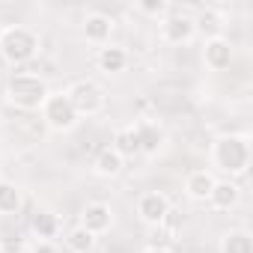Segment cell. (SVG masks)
<instances>
[{
    "label": "cell",
    "mask_w": 253,
    "mask_h": 253,
    "mask_svg": "<svg viewBox=\"0 0 253 253\" xmlns=\"http://www.w3.org/2000/svg\"><path fill=\"white\" fill-rule=\"evenodd\" d=\"M250 155H253L250 134H220L211 140V167L232 182L250 170Z\"/></svg>",
    "instance_id": "cell-1"
},
{
    "label": "cell",
    "mask_w": 253,
    "mask_h": 253,
    "mask_svg": "<svg viewBox=\"0 0 253 253\" xmlns=\"http://www.w3.org/2000/svg\"><path fill=\"white\" fill-rule=\"evenodd\" d=\"M42 51V36L27 24H6L0 30V60L12 69L33 63Z\"/></svg>",
    "instance_id": "cell-2"
},
{
    "label": "cell",
    "mask_w": 253,
    "mask_h": 253,
    "mask_svg": "<svg viewBox=\"0 0 253 253\" xmlns=\"http://www.w3.org/2000/svg\"><path fill=\"white\" fill-rule=\"evenodd\" d=\"M3 95L18 110H39L45 104V98L51 95V86L36 72H12L3 86Z\"/></svg>",
    "instance_id": "cell-3"
},
{
    "label": "cell",
    "mask_w": 253,
    "mask_h": 253,
    "mask_svg": "<svg viewBox=\"0 0 253 253\" xmlns=\"http://www.w3.org/2000/svg\"><path fill=\"white\" fill-rule=\"evenodd\" d=\"M63 92H66V98L72 101V107H75V113H78L81 119H84V116H98V113L104 110V101H107L101 84H95L92 78H78V81H72Z\"/></svg>",
    "instance_id": "cell-4"
},
{
    "label": "cell",
    "mask_w": 253,
    "mask_h": 253,
    "mask_svg": "<svg viewBox=\"0 0 253 253\" xmlns=\"http://www.w3.org/2000/svg\"><path fill=\"white\" fill-rule=\"evenodd\" d=\"M39 113H42V122L48 125L51 131H57V134L75 131L78 122H81V116L75 113V107H72V101L66 98V92H51V95L45 98V104L39 107Z\"/></svg>",
    "instance_id": "cell-5"
},
{
    "label": "cell",
    "mask_w": 253,
    "mask_h": 253,
    "mask_svg": "<svg viewBox=\"0 0 253 253\" xmlns=\"http://www.w3.org/2000/svg\"><path fill=\"white\" fill-rule=\"evenodd\" d=\"M158 33H161V39L167 45H188V42L197 39V21L185 9H170L158 21Z\"/></svg>",
    "instance_id": "cell-6"
},
{
    "label": "cell",
    "mask_w": 253,
    "mask_h": 253,
    "mask_svg": "<svg viewBox=\"0 0 253 253\" xmlns=\"http://www.w3.org/2000/svg\"><path fill=\"white\" fill-rule=\"evenodd\" d=\"M134 211L146 226H161L173 214V206H170V197L164 191H143L134 203Z\"/></svg>",
    "instance_id": "cell-7"
},
{
    "label": "cell",
    "mask_w": 253,
    "mask_h": 253,
    "mask_svg": "<svg viewBox=\"0 0 253 253\" xmlns=\"http://www.w3.org/2000/svg\"><path fill=\"white\" fill-rule=\"evenodd\" d=\"M134 134H137V146H140V155L146 158H155L164 146H167V128L161 125V119H134Z\"/></svg>",
    "instance_id": "cell-8"
},
{
    "label": "cell",
    "mask_w": 253,
    "mask_h": 253,
    "mask_svg": "<svg viewBox=\"0 0 253 253\" xmlns=\"http://www.w3.org/2000/svg\"><path fill=\"white\" fill-rule=\"evenodd\" d=\"M78 226H84L89 235H104V232H110V226H113V209H110V203H104V200H92V203H86L84 209H81V217H78Z\"/></svg>",
    "instance_id": "cell-9"
},
{
    "label": "cell",
    "mask_w": 253,
    "mask_h": 253,
    "mask_svg": "<svg viewBox=\"0 0 253 253\" xmlns=\"http://www.w3.org/2000/svg\"><path fill=\"white\" fill-rule=\"evenodd\" d=\"M232 57H235V48L226 36H211L203 42V63L206 69L211 72H226L232 66Z\"/></svg>",
    "instance_id": "cell-10"
},
{
    "label": "cell",
    "mask_w": 253,
    "mask_h": 253,
    "mask_svg": "<svg viewBox=\"0 0 253 253\" xmlns=\"http://www.w3.org/2000/svg\"><path fill=\"white\" fill-rule=\"evenodd\" d=\"M128 66H131V54L125 51L122 45L107 42V45H101L98 54H95V69L104 72V75H122Z\"/></svg>",
    "instance_id": "cell-11"
},
{
    "label": "cell",
    "mask_w": 253,
    "mask_h": 253,
    "mask_svg": "<svg viewBox=\"0 0 253 253\" xmlns=\"http://www.w3.org/2000/svg\"><path fill=\"white\" fill-rule=\"evenodd\" d=\"M206 203H209L214 211H232V209L241 203V185L232 182V179H217Z\"/></svg>",
    "instance_id": "cell-12"
},
{
    "label": "cell",
    "mask_w": 253,
    "mask_h": 253,
    "mask_svg": "<svg viewBox=\"0 0 253 253\" xmlns=\"http://www.w3.org/2000/svg\"><path fill=\"white\" fill-rule=\"evenodd\" d=\"M30 232L36 235V241H54L63 232V220L51 209H36L30 214Z\"/></svg>",
    "instance_id": "cell-13"
},
{
    "label": "cell",
    "mask_w": 253,
    "mask_h": 253,
    "mask_svg": "<svg viewBox=\"0 0 253 253\" xmlns=\"http://www.w3.org/2000/svg\"><path fill=\"white\" fill-rule=\"evenodd\" d=\"M84 39L89 42V45H95V48H101V45H107L110 42V33H113V18L110 15H104V12H86V18H84Z\"/></svg>",
    "instance_id": "cell-14"
},
{
    "label": "cell",
    "mask_w": 253,
    "mask_h": 253,
    "mask_svg": "<svg viewBox=\"0 0 253 253\" xmlns=\"http://www.w3.org/2000/svg\"><path fill=\"white\" fill-rule=\"evenodd\" d=\"M214 182H217V176L211 170H191L185 176V197L194 200V203H206L211 188H214Z\"/></svg>",
    "instance_id": "cell-15"
},
{
    "label": "cell",
    "mask_w": 253,
    "mask_h": 253,
    "mask_svg": "<svg viewBox=\"0 0 253 253\" xmlns=\"http://www.w3.org/2000/svg\"><path fill=\"white\" fill-rule=\"evenodd\" d=\"M110 149L122 158L128 161L134 155H140V146H137V134H134V125H119L113 131V140H110Z\"/></svg>",
    "instance_id": "cell-16"
},
{
    "label": "cell",
    "mask_w": 253,
    "mask_h": 253,
    "mask_svg": "<svg viewBox=\"0 0 253 253\" xmlns=\"http://www.w3.org/2000/svg\"><path fill=\"white\" fill-rule=\"evenodd\" d=\"M24 206V191L21 185L9 182V179H0V214L3 217H15Z\"/></svg>",
    "instance_id": "cell-17"
},
{
    "label": "cell",
    "mask_w": 253,
    "mask_h": 253,
    "mask_svg": "<svg viewBox=\"0 0 253 253\" xmlns=\"http://www.w3.org/2000/svg\"><path fill=\"white\" fill-rule=\"evenodd\" d=\"M122 170H125V161H122L110 146L101 149V152L95 155V161H92V173H95L98 179H116Z\"/></svg>",
    "instance_id": "cell-18"
},
{
    "label": "cell",
    "mask_w": 253,
    "mask_h": 253,
    "mask_svg": "<svg viewBox=\"0 0 253 253\" xmlns=\"http://www.w3.org/2000/svg\"><path fill=\"white\" fill-rule=\"evenodd\" d=\"M220 253H253L250 229H226L220 235Z\"/></svg>",
    "instance_id": "cell-19"
},
{
    "label": "cell",
    "mask_w": 253,
    "mask_h": 253,
    "mask_svg": "<svg viewBox=\"0 0 253 253\" xmlns=\"http://www.w3.org/2000/svg\"><path fill=\"white\" fill-rule=\"evenodd\" d=\"M63 244H66L69 253H92L95 250V235H89L84 226H72L63 235Z\"/></svg>",
    "instance_id": "cell-20"
},
{
    "label": "cell",
    "mask_w": 253,
    "mask_h": 253,
    "mask_svg": "<svg viewBox=\"0 0 253 253\" xmlns=\"http://www.w3.org/2000/svg\"><path fill=\"white\" fill-rule=\"evenodd\" d=\"M194 21H197V33L203 30L206 39H211V36H223V15H220L217 9H203L200 15H194Z\"/></svg>",
    "instance_id": "cell-21"
},
{
    "label": "cell",
    "mask_w": 253,
    "mask_h": 253,
    "mask_svg": "<svg viewBox=\"0 0 253 253\" xmlns=\"http://www.w3.org/2000/svg\"><path fill=\"white\" fill-rule=\"evenodd\" d=\"M170 9L173 6L167 3V0H137L134 3V12H140L143 18H155V21H161Z\"/></svg>",
    "instance_id": "cell-22"
},
{
    "label": "cell",
    "mask_w": 253,
    "mask_h": 253,
    "mask_svg": "<svg viewBox=\"0 0 253 253\" xmlns=\"http://www.w3.org/2000/svg\"><path fill=\"white\" fill-rule=\"evenodd\" d=\"M30 253H63V250H60L54 241H33Z\"/></svg>",
    "instance_id": "cell-23"
},
{
    "label": "cell",
    "mask_w": 253,
    "mask_h": 253,
    "mask_svg": "<svg viewBox=\"0 0 253 253\" xmlns=\"http://www.w3.org/2000/svg\"><path fill=\"white\" fill-rule=\"evenodd\" d=\"M140 253H173L167 244H149V247H143Z\"/></svg>",
    "instance_id": "cell-24"
},
{
    "label": "cell",
    "mask_w": 253,
    "mask_h": 253,
    "mask_svg": "<svg viewBox=\"0 0 253 253\" xmlns=\"http://www.w3.org/2000/svg\"><path fill=\"white\" fill-rule=\"evenodd\" d=\"M0 179H3V167H0Z\"/></svg>",
    "instance_id": "cell-25"
}]
</instances>
